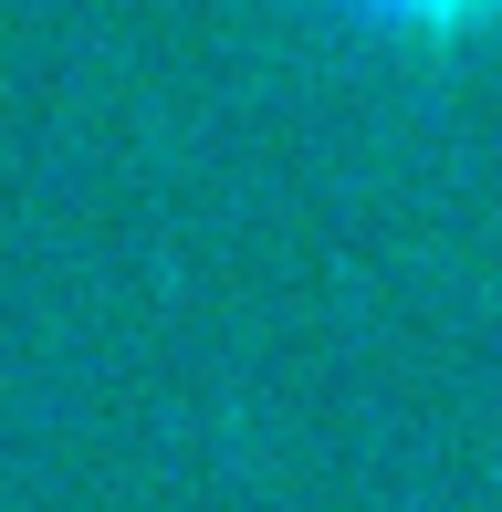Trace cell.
<instances>
[{
  "mask_svg": "<svg viewBox=\"0 0 502 512\" xmlns=\"http://www.w3.org/2000/svg\"><path fill=\"white\" fill-rule=\"evenodd\" d=\"M356 42H387V53H482L502 42V0H325Z\"/></svg>",
  "mask_w": 502,
  "mask_h": 512,
  "instance_id": "obj_1",
  "label": "cell"
}]
</instances>
